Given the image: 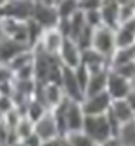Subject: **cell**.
<instances>
[{"instance_id":"6da1fadb","label":"cell","mask_w":135,"mask_h":146,"mask_svg":"<svg viewBox=\"0 0 135 146\" xmlns=\"http://www.w3.org/2000/svg\"><path fill=\"white\" fill-rule=\"evenodd\" d=\"M83 132L95 143V144H102L107 139L114 137L113 134V127L109 123L107 113L106 115H92L85 117V125H83Z\"/></svg>"},{"instance_id":"7a4b0ae2","label":"cell","mask_w":135,"mask_h":146,"mask_svg":"<svg viewBox=\"0 0 135 146\" xmlns=\"http://www.w3.org/2000/svg\"><path fill=\"white\" fill-rule=\"evenodd\" d=\"M31 19L35 23H38L43 30H54L61 23L55 2H35Z\"/></svg>"},{"instance_id":"3957f363","label":"cell","mask_w":135,"mask_h":146,"mask_svg":"<svg viewBox=\"0 0 135 146\" xmlns=\"http://www.w3.org/2000/svg\"><path fill=\"white\" fill-rule=\"evenodd\" d=\"M33 4L28 0H11L0 5V17L2 19H14L28 23L33 16Z\"/></svg>"},{"instance_id":"277c9868","label":"cell","mask_w":135,"mask_h":146,"mask_svg":"<svg viewBox=\"0 0 135 146\" xmlns=\"http://www.w3.org/2000/svg\"><path fill=\"white\" fill-rule=\"evenodd\" d=\"M92 49L102 54L104 58L111 59V56L116 50V31L101 26L97 30H94V38H92Z\"/></svg>"},{"instance_id":"5b68a950","label":"cell","mask_w":135,"mask_h":146,"mask_svg":"<svg viewBox=\"0 0 135 146\" xmlns=\"http://www.w3.org/2000/svg\"><path fill=\"white\" fill-rule=\"evenodd\" d=\"M35 98L38 101H42L50 111L52 110H55L57 106H59L66 96L63 92V87L61 85H55V84H45V85H36V92H35Z\"/></svg>"},{"instance_id":"8992f818","label":"cell","mask_w":135,"mask_h":146,"mask_svg":"<svg viewBox=\"0 0 135 146\" xmlns=\"http://www.w3.org/2000/svg\"><path fill=\"white\" fill-rule=\"evenodd\" d=\"M61 87H63V92H64L66 99H69L73 103H83V99H85V90L82 89L78 78H76L74 70H68V68L63 70Z\"/></svg>"},{"instance_id":"52a82bcc","label":"cell","mask_w":135,"mask_h":146,"mask_svg":"<svg viewBox=\"0 0 135 146\" xmlns=\"http://www.w3.org/2000/svg\"><path fill=\"white\" fill-rule=\"evenodd\" d=\"M133 84L126 78H123L121 75H118L116 71H109V77H107V90L106 92L111 96L113 101H120V99H126L128 94L132 92Z\"/></svg>"},{"instance_id":"ba28073f","label":"cell","mask_w":135,"mask_h":146,"mask_svg":"<svg viewBox=\"0 0 135 146\" xmlns=\"http://www.w3.org/2000/svg\"><path fill=\"white\" fill-rule=\"evenodd\" d=\"M82 54H83V50L78 47V44L74 40H71V38H66L57 58H59V61H61V64L64 68L76 70V68L82 66Z\"/></svg>"},{"instance_id":"9c48e42d","label":"cell","mask_w":135,"mask_h":146,"mask_svg":"<svg viewBox=\"0 0 135 146\" xmlns=\"http://www.w3.org/2000/svg\"><path fill=\"white\" fill-rule=\"evenodd\" d=\"M85 117L87 115L82 108V103H73V101L68 99V104H66V129H68V134L83 132Z\"/></svg>"},{"instance_id":"30bf717a","label":"cell","mask_w":135,"mask_h":146,"mask_svg":"<svg viewBox=\"0 0 135 146\" xmlns=\"http://www.w3.org/2000/svg\"><path fill=\"white\" fill-rule=\"evenodd\" d=\"M113 99L107 92L104 94H97V96H92V98H85L82 103V108L85 115L92 117V115H106L109 110H111Z\"/></svg>"},{"instance_id":"8fae6325","label":"cell","mask_w":135,"mask_h":146,"mask_svg":"<svg viewBox=\"0 0 135 146\" xmlns=\"http://www.w3.org/2000/svg\"><path fill=\"white\" fill-rule=\"evenodd\" d=\"M2 30H4L5 38H11L17 44H23V45H28V23L14 21V19H2Z\"/></svg>"},{"instance_id":"7c38bea8","label":"cell","mask_w":135,"mask_h":146,"mask_svg":"<svg viewBox=\"0 0 135 146\" xmlns=\"http://www.w3.org/2000/svg\"><path fill=\"white\" fill-rule=\"evenodd\" d=\"M64 40H66L64 35L57 30V28H54V30H45L42 40H40V44H38L36 47H40L43 52L50 54V56H59Z\"/></svg>"},{"instance_id":"4fadbf2b","label":"cell","mask_w":135,"mask_h":146,"mask_svg":"<svg viewBox=\"0 0 135 146\" xmlns=\"http://www.w3.org/2000/svg\"><path fill=\"white\" fill-rule=\"evenodd\" d=\"M35 134L38 136V139H40L42 143H43V141H52V139L61 137L52 111H49L43 118H40V120L35 123Z\"/></svg>"},{"instance_id":"5bb4252c","label":"cell","mask_w":135,"mask_h":146,"mask_svg":"<svg viewBox=\"0 0 135 146\" xmlns=\"http://www.w3.org/2000/svg\"><path fill=\"white\" fill-rule=\"evenodd\" d=\"M82 66H85L88 70L90 75H92V73H99V71L111 70L109 59L104 58L102 54H99L97 50H94V49L83 50V54H82Z\"/></svg>"},{"instance_id":"9a60e30c","label":"cell","mask_w":135,"mask_h":146,"mask_svg":"<svg viewBox=\"0 0 135 146\" xmlns=\"http://www.w3.org/2000/svg\"><path fill=\"white\" fill-rule=\"evenodd\" d=\"M102 26L116 31L120 28V2H102L101 4Z\"/></svg>"},{"instance_id":"2e32d148","label":"cell","mask_w":135,"mask_h":146,"mask_svg":"<svg viewBox=\"0 0 135 146\" xmlns=\"http://www.w3.org/2000/svg\"><path fill=\"white\" fill-rule=\"evenodd\" d=\"M107 113H109L114 120H116L121 127H123V125H126V123L135 122V113H133V110L130 108V104L126 103V99L113 101L111 110H109Z\"/></svg>"},{"instance_id":"e0dca14e","label":"cell","mask_w":135,"mask_h":146,"mask_svg":"<svg viewBox=\"0 0 135 146\" xmlns=\"http://www.w3.org/2000/svg\"><path fill=\"white\" fill-rule=\"evenodd\" d=\"M30 47L28 45H23V44H17L11 38H4L2 42H0V64L7 66L16 56H19L21 52L28 50Z\"/></svg>"},{"instance_id":"ac0fdd59","label":"cell","mask_w":135,"mask_h":146,"mask_svg":"<svg viewBox=\"0 0 135 146\" xmlns=\"http://www.w3.org/2000/svg\"><path fill=\"white\" fill-rule=\"evenodd\" d=\"M109 71H99V73H92L87 89H85V98H92V96H97V94H104L107 90V77H109Z\"/></svg>"},{"instance_id":"d6986e66","label":"cell","mask_w":135,"mask_h":146,"mask_svg":"<svg viewBox=\"0 0 135 146\" xmlns=\"http://www.w3.org/2000/svg\"><path fill=\"white\" fill-rule=\"evenodd\" d=\"M130 63H135V45L125 47V49H116L114 54L111 56V59H109L111 70L123 66V64H130Z\"/></svg>"},{"instance_id":"ffe728a7","label":"cell","mask_w":135,"mask_h":146,"mask_svg":"<svg viewBox=\"0 0 135 146\" xmlns=\"http://www.w3.org/2000/svg\"><path fill=\"white\" fill-rule=\"evenodd\" d=\"M49 111H50V110H49L42 101H38L36 98H33V99H30V103H28V106H26L24 117H26V118H30L33 123H36L40 118H43Z\"/></svg>"},{"instance_id":"44dd1931","label":"cell","mask_w":135,"mask_h":146,"mask_svg":"<svg viewBox=\"0 0 135 146\" xmlns=\"http://www.w3.org/2000/svg\"><path fill=\"white\" fill-rule=\"evenodd\" d=\"M33 63H35V52H33V49H28V50L21 52L19 56H16V58L7 64V68H9L12 73H16L17 70H21V68H24V66H30V64H33Z\"/></svg>"},{"instance_id":"7402d4cb","label":"cell","mask_w":135,"mask_h":146,"mask_svg":"<svg viewBox=\"0 0 135 146\" xmlns=\"http://www.w3.org/2000/svg\"><path fill=\"white\" fill-rule=\"evenodd\" d=\"M14 132H16L17 141H26L28 137H31V136L35 134V123H33L30 118L23 117L21 120H19V123L16 125Z\"/></svg>"},{"instance_id":"603a6c76","label":"cell","mask_w":135,"mask_h":146,"mask_svg":"<svg viewBox=\"0 0 135 146\" xmlns=\"http://www.w3.org/2000/svg\"><path fill=\"white\" fill-rule=\"evenodd\" d=\"M55 7H57V14H59L61 21L71 19V17L80 11L78 2H71V0H66V2H55Z\"/></svg>"},{"instance_id":"cb8c5ba5","label":"cell","mask_w":135,"mask_h":146,"mask_svg":"<svg viewBox=\"0 0 135 146\" xmlns=\"http://www.w3.org/2000/svg\"><path fill=\"white\" fill-rule=\"evenodd\" d=\"M118 137L123 143V146H135V122L123 125Z\"/></svg>"},{"instance_id":"d4e9b609","label":"cell","mask_w":135,"mask_h":146,"mask_svg":"<svg viewBox=\"0 0 135 146\" xmlns=\"http://www.w3.org/2000/svg\"><path fill=\"white\" fill-rule=\"evenodd\" d=\"M66 137L71 143V146H95V143L85 132H73V134H68Z\"/></svg>"},{"instance_id":"484cf974","label":"cell","mask_w":135,"mask_h":146,"mask_svg":"<svg viewBox=\"0 0 135 146\" xmlns=\"http://www.w3.org/2000/svg\"><path fill=\"white\" fill-rule=\"evenodd\" d=\"M85 14V21H87V26H90L92 30H97L102 26V17H101V7L99 9H94V11H88V12H83Z\"/></svg>"},{"instance_id":"4316f807","label":"cell","mask_w":135,"mask_h":146,"mask_svg":"<svg viewBox=\"0 0 135 146\" xmlns=\"http://www.w3.org/2000/svg\"><path fill=\"white\" fill-rule=\"evenodd\" d=\"M113 71H116L118 75H121L123 78L130 80L132 84L135 82V63H130V64H123V66H118V68H113Z\"/></svg>"},{"instance_id":"83f0119b","label":"cell","mask_w":135,"mask_h":146,"mask_svg":"<svg viewBox=\"0 0 135 146\" xmlns=\"http://www.w3.org/2000/svg\"><path fill=\"white\" fill-rule=\"evenodd\" d=\"M16 106H14V101H12V98H4V96H0V115H5V113H9L11 110H14Z\"/></svg>"},{"instance_id":"f1b7e54d","label":"cell","mask_w":135,"mask_h":146,"mask_svg":"<svg viewBox=\"0 0 135 146\" xmlns=\"http://www.w3.org/2000/svg\"><path fill=\"white\" fill-rule=\"evenodd\" d=\"M9 80H12V71L7 66L0 64V85L5 84V82H9Z\"/></svg>"},{"instance_id":"f546056e","label":"cell","mask_w":135,"mask_h":146,"mask_svg":"<svg viewBox=\"0 0 135 146\" xmlns=\"http://www.w3.org/2000/svg\"><path fill=\"white\" fill-rule=\"evenodd\" d=\"M99 146H123V143L120 141V137H111V139H107L106 143H102Z\"/></svg>"},{"instance_id":"4dcf8cb0","label":"cell","mask_w":135,"mask_h":146,"mask_svg":"<svg viewBox=\"0 0 135 146\" xmlns=\"http://www.w3.org/2000/svg\"><path fill=\"white\" fill-rule=\"evenodd\" d=\"M126 103L130 104V108L133 110V113H135V89H132V92L128 94V98H126Z\"/></svg>"},{"instance_id":"1f68e13d","label":"cell","mask_w":135,"mask_h":146,"mask_svg":"<svg viewBox=\"0 0 135 146\" xmlns=\"http://www.w3.org/2000/svg\"><path fill=\"white\" fill-rule=\"evenodd\" d=\"M42 146H61V137L57 139H52V141H43Z\"/></svg>"},{"instance_id":"d6a6232c","label":"cell","mask_w":135,"mask_h":146,"mask_svg":"<svg viewBox=\"0 0 135 146\" xmlns=\"http://www.w3.org/2000/svg\"><path fill=\"white\" fill-rule=\"evenodd\" d=\"M61 146H71V143L68 141V137H61Z\"/></svg>"},{"instance_id":"836d02e7","label":"cell","mask_w":135,"mask_h":146,"mask_svg":"<svg viewBox=\"0 0 135 146\" xmlns=\"http://www.w3.org/2000/svg\"><path fill=\"white\" fill-rule=\"evenodd\" d=\"M5 38V36H4V30H2V19H0V42H2Z\"/></svg>"},{"instance_id":"e575fe53","label":"cell","mask_w":135,"mask_h":146,"mask_svg":"<svg viewBox=\"0 0 135 146\" xmlns=\"http://www.w3.org/2000/svg\"><path fill=\"white\" fill-rule=\"evenodd\" d=\"M14 146H26V144H24V143H21V141H19V143H16Z\"/></svg>"},{"instance_id":"d590c367","label":"cell","mask_w":135,"mask_h":146,"mask_svg":"<svg viewBox=\"0 0 135 146\" xmlns=\"http://www.w3.org/2000/svg\"><path fill=\"white\" fill-rule=\"evenodd\" d=\"M95 146H99V144H95Z\"/></svg>"},{"instance_id":"8d00e7d4","label":"cell","mask_w":135,"mask_h":146,"mask_svg":"<svg viewBox=\"0 0 135 146\" xmlns=\"http://www.w3.org/2000/svg\"><path fill=\"white\" fill-rule=\"evenodd\" d=\"M0 146H4V144H0Z\"/></svg>"}]
</instances>
